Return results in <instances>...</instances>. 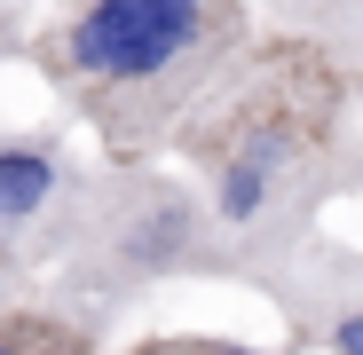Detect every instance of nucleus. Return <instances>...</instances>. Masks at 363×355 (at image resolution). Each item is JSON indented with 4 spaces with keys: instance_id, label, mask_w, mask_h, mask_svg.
<instances>
[{
    "instance_id": "2",
    "label": "nucleus",
    "mask_w": 363,
    "mask_h": 355,
    "mask_svg": "<svg viewBox=\"0 0 363 355\" xmlns=\"http://www.w3.org/2000/svg\"><path fill=\"white\" fill-rule=\"evenodd\" d=\"M253 47V0H72L40 40V72L111 158H158L221 103Z\"/></svg>"
},
{
    "instance_id": "9",
    "label": "nucleus",
    "mask_w": 363,
    "mask_h": 355,
    "mask_svg": "<svg viewBox=\"0 0 363 355\" xmlns=\"http://www.w3.org/2000/svg\"><path fill=\"white\" fill-rule=\"evenodd\" d=\"M190 355H261V347H237V339H198Z\"/></svg>"
},
{
    "instance_id": "7",
    "label": "nucleus",
    "mask_w": 363,
    "mask_h": 355,
    "mask_svg": "<svg viewBox=\"0 0 363 355\" xmlns=\"http://www.w3.org/2000/svg\"><path fill=\"white\" fill-rule=\"evenodd\" d=\"M0 355H79V332L55 316H0Z\"/></svg>"
},
{
    "instance_id": "10",
    "label": "nucleus",
    "mask_w": 363,
    "mask_h": 355,
    "mask_svg": "<svg viewBox=\"0 0 363 355\" xmlns=\"http://www.w3.org/2000/svg\"><path fill=\"white\" fill-rule=\"evenodd\" d=\"M0 245H9V237H0ZM0 269H9V261H0Z\"/></svg>"
},
{
    "instance_id": "4",
    "label": "nucleus",
    "mask_w": 363,
    "mask_h": 355,
    "mask_svg": "<svg viewBox=\"0 0 363 355\" xmlns=\"http://www.w3.org/2000/svg\"><path fill=\"white\" fill-rule=\"evenodd\" d=\"M261 284L277 292V308L308 339H324L332 355H363V253H340L324 237H308V245L284 253Z\"/></svg>"
},
{
    "instance_id": "1",
    "label": "nucleus",
    "mask_w": 363,
    "mask_h": 355,
    "mask_svg": "<svg viewBox=\"0 0 363 355\" xmlns=\"http://www.w3.org/2000/svg\"><path fill=\"white\" fill-rule=\"evenodd\" d=\"M355 95L363 87L332 55L269 40L221 87V103L174 142L198 166V198L237 276H269L284 253L316 237L324 198L355 174Z\"/></svg>"
},
{
    "instance_id": "6",
    "label": "nucleus",
    "mask_w": 363,
    "mask_h": 355,
    "mask_svg": "<svg viewBox=\"0 0 363 355\" xmlns=\"http://www.w3.org/2000/svg\"><path fill=\"white\" fill-rule=\"evenodd\" d=\"M253 16L269 40H300V47L332 55L363 87V0H253Z\"/></svg>"
},
{
    "instance_id": "8",
    "label": "nucleus",
    "mask_w": 363,
    "mask_h": 355,
    "mask_svg": "<svg viewBox=\"0 0 363 355\" xmlns=\"http://www.w3.org/2000/svg\"><path fill=\"white\" fill-rule=\"evenodd\" d=\"M24 16H32V0H0V55L24 40Z\"/></svg>"
},
{
    "instance_id": "3",
    "label": "nucleus",
    "mask_w": 363,
    "mask_h": 355,
    "mask_svg": "<svg viewBox=\"0 0 363 355\" xmlns=\"http://www.w3.org/2000/svg\"><path fill=\"white\" fill-rule=\"evenodd\" d=\"M48 245L64 261V276L95 300H118V292H143L166 276H229L221 229H213L198 182L158 174L150 158L87 174Z\"/></svg>"
},
{
    "instance_id": "5",
    "label": "nucleus",
    "mask_w": 363,
    "mask_h": 355,
    "mask_svg": "<svg viewBox=\"0 0 363 355\" xmlns=\"http://www.w3.org/2000/svg\"><path fill=\"white\" fill-rule=\"evenodd\" d=\"M87 174L55 135H0V237H55Z\"/></svg>"
}]
</instances>
